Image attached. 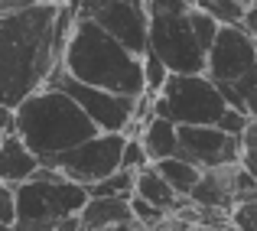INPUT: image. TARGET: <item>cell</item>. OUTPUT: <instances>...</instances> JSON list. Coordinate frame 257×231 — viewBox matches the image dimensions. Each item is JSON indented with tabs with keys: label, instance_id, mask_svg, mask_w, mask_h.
<instances>
[{
	"label": "cell",
	"instance_id": "cell-1",
	"mask_svg": "<svg viewBox=\"0 0 257 231\" xmlns=\"http://www.w3.org/2000/svg\"><path fill=\"white\" fill-rule=\"evenodd\" d=\"M75 0H43L0 10V104L17 107L43 88L62 62V43L75 20Z\"/></svg>",
	"mask_w": 257,
	"mask_h": 231
},
{
	"label": "cell",
	"instance_id": "cell-2",
	"mask_svg": "<svg viewBox=\"0 0 257 231\" xmlns=\"http://www.w3.org/2000/svg\"><path fill=\"white\" fill-rule=\"evenodd\" d=\"M62 69L78 81L107 88V91L131 94V98L147 94L144 56L127 49L114 33H107L91 17L75 13L62 43Z\"/></svg>",
	"mask_w": 257,
	"mask_h": 231
},
{
	"label": "cell",
	"instance_id": "cell-3",
	"mask_svg": "<svg viewBox=\"0 0 257 231\" xmlns=\"http://www.w3.org/2000/svg\"><path fill=\"white\" fill-rule=\"evenodd\" d=\"M13 131L33 147V153L49 163L56 153L101 134L98 121L59 85H43L13 107Z\"/></svg>",
	"mask_w": 257,
	"mask_h": 231
},
{
	"label": "cell",
	"instance_id": "cell-4",
	"mask_svg": "<svg viewBox=\"0 0 257 231\" xmlns=\"http://www.w3.org/2000/svg\"><path fill=\"white\" fill-rule=\"evenodd\" d=\"M91 199L85 182L56 166H39L17 186V231H69L82 228V208Z\"/></svg>",
	"mask_w": 257,
	"mask_h": 231
},
{
	"label": "cell",
	"instance_id": "cell-5",
	"mask_svg": "<svg viewBox=\"0 0 257 231\" xmlns=\"http://www.w3.org/2000/svg\"><path fill=\"white\" fill-rule=\"evenodd\" d=\"M208 75L225 101L257 118V36L241 23H221L208 49Z\"/></svg>",
	"mask_w": 257,
	"mask_h": 231
},
{
	"label": "cell",
	"instance_id": "cell-6",
	"mask_svg": "<svg viewBox=\"0 0 257 231\" xmlns=\"http://www.w3.org/2000/svg\"><path fill=\"white\" fill-rule=\"evenodd\" d=\"M150 4V49L170 72H208V49L192 23V0H147Z\"/></svg>",
	"mask_w": 257,
	"mask_h": 231
},
{
	"label": "cell",
	"instance_id": "cell-7",
	"mask_svg": "<svg viewBox=\"0 0 257 231\" xmlns=\"http://www.w3.org/2000/svg\"><path fill=\"white\" fill-rule=\"evenodd\" d=\"M225 111L228 101L208 72H173L163 91L153 94V114L176 124H218Z\"/></svg>",
	"mask_w": 257,
	"mask_h": 231
},
{
	"label": "cell",
	"instance_id": "cell-8",
	"mask_svg": "<svg viewBox=\"0 0 257 231\" xmlns=\"http://www.w3.org/2000/svg\"><path fill=\"white\" fill-rule=\"evenodd\" d=\"M124 147H127V131H101L82 144L56 153L46 166H56L65 176L91 186V182L104 179L124 166Z\"/></svg>",
	"mask_w": 257,
	"mask_h": 231
},
{
	"label": "cell",
	"instance_id": "cell-9",
	"mask_svg": "<svg viewBox=\"0 0 257 231\" xmlns=\"http://www.w3.org/2000/svg\"><path fill=\"white\" fill-rule=\"evenodd\" d=\"M75 13L98 20L137 56L150 49V4L147 0H75Z\"/></svg>",
	"mask_w": 257,
	"mask_h": 231
},
{
	"label": "cell",
	"instance_id": "cell-10",
	"mask_svg": "<svg viewBox=\"0 0 257 231\" xmlns=\"http://www.w3.org/2000/svg\"><path fill=\"white\" fill-rule=\"evenodd\" d=\"M46 85H59L98 121L101 131H131L134 118H137V98L131 94H117V91H107V88L98 85H88V81H78L75 75L62 69V62L56 65V72L49 75Z\"/></svg>",
	"mask_w": 257,
	"mask_h": 231
},
{
	"label": "cell",
	"instance_id": "cell-11",
	"mask_svg": "<svg viewBox=\"0 0 257 231\" xmlns=\"http://www.w3.org/2000/svg\"><path fill=\"white\" fill-rule=\"evenodd\" d=\"M179 153L202 169L241 160V137L221 131L218 124H179Z\"/></svg>",
	"mask_w": 257,
	"mask_h": 231
},
{
	"label": "cell",
	"instance_id": "cell-12",
	"mask_svg": "<svg viewBox=\"0 0 257 231\" xmlns=\"http://www.w3.org/2000/svg\"><path fill=\"white\" fill-rule=\"evenodd\" d=\"M82 228L104 231V228H140L134 205L127 195H91L82 208Z\"/></svg>",
	"mask_w": 257,
	"mask_h": 231
},
{
	"label": "cell",
	"instance_id": "cell-13",
	"mask_svg": "<svg viewBox=\"0 0 257 231\" xmlns=\"http://www.w3.org/2000/svg\"><path fill=\"white\" fill-rule=\"evenodd\" d=\"M234 173L238 163H221L202 173V179L195 182V189L189 192L192 205H208V208H234Z\"/></svg>",
	"mask_w": 257,
	"mask_h": 231
},
{
	"label": "cell",
	"instance_id": "cell-14",
	"mask_svg": "<svg viewBox=\"0 0 257 231\" xmlns=\"http://www.w3.org/2000/svg\"><path fill=\"white\" fill-rule=\"evenodd\" d=\"M39 166H43V160L33 153V147L26 144L17 131H7V137L0 140V179L20 186V182H26Z\"/></svg>",
	"mask_w": 257,
	"mask_h": 231
},
{
	"label": "cell",
	"instance_id": "cell-15",
	"mask_svg": "<svg viewBox=\"0 0 257 231\" xmlns=\"http://www.w3.org/2000/svg\"><path fill=\"white\" fill-rule=\"evenodd\" d=\"M140 137H144L147 153H150V160H153V163L179 153V124H176L173 118L153 114L147 124H140Z\"/></svg>",
	"mask_w": 257,
	"mask_h": 231
},
{
	"label": "cell",
	"instance_id": "cell-16",
	"mask_svg": "<svg viewBox=\"0 0 257 231\" xmlns=\"http://www.w3.org/2000/svg\"><path fill=\"white\" fill-rule=\"evenodd\" d=\"M137 195L150 199L153 205L166 208V212H176V208L182 205V195L176 192L173 182L157 169V163H147V166L137 169Z\"/></svg>",
	"mask_w": 257,
	"mask_h": 231
},
{
	"label": "cell",
	"instance_id": "cell-17",
	"mask_svg": "<svg viewBox=\"0 0 257 231\" xmlns=\"http://www.w3.org/2000/svg\"><path fill=\"white\" fill-rule=\"evenodd\" d=\"M157 169L173 182V189H176L179 195H189V192H192L195 182H199V179H202V173H205L199 163H192L189 156H182V153L166 156V160H157Z\"/></svg>",
	"mask_w": 257,
	"mask_h": 231
},
{
	"label": "cell",
	"instance_id": "cell-18",
	"mask_svg": "<svg viewBox=\"0 0 257 231\" xmlns=\"http://www.w3.org/2000/svg\"><path fill=\"white\" fill-rule=\"evenodd\" d=\"M88 192H91V195H127V199H131V195L137 192V169L120 166L117 173H111V176H104V179L91 182Z\"/></svg>",
	"mask_w": 257,
	"mask_h": 231
},
{
	"label": "cell",
	"instance_id": "cell-19",
	"mask_svg": "<svg viewBox=\"0 0 257 231\" xmlns=\"http://www.w3.org/2000/svg\"><path fill=\"white\" fill-rule=\"evenodd\" d=\"M199 10L212 13L218 23H241V17H244L247 7L241 4V0H192Z\"/></svg>",
	"mask_w": 257,
	"mask_h": 231
},
{
	"label": "cell",
	"instance_id": "cell-20",
	"mask_svg": "<svg viewBox=\"0 0 257 231\" xmlns=\"http://www.w3.org/2000/svg\"><path fill=\"white\" fill-rule=\"evenodd\" d=\"M131 205H134V215H137L140 228H163L166 218L173 215V212H166V208L153 205L150 199H144V195H137V192L131 195Z\"/></svg>",
	"mask_w": 257,
	"mask_h": 231
},
{
	"label": "cell",
	"instance_id": "cell-21",
	"mask_svg": "<svg viewBox=\"0 0 257 231\" xmlns=\"http://www.w3.org/2000/svg\"><path fill=\"white\" fill-rule=\"evenodd\" d=\"M144 72H147V91H150V94H160V91H163V85H166V78L173 75L170 65H166L153 49L144 52Z\"/></svg>",
	"mask_w": 257,
	"mask_h": 231
},
{
	"label": "cell",
	"instance_id": "cell-22",
	"mask_svg": "<svg viewBox=\"0 0 257 231\" xmlns=\"http://www.w3.org/2000/svg\"><path fill=\"white\" fill-rule=\"evenodd\" d=\"M0 228H17V186L0 179Z\"/></svg>",
	"mask_w": 257,
	"mask_h": 231
},
{
	"label": "cell",
	"instance_id": "cell-23",
	"mask_svg": "<svg viewBox=\"0 0 257 231\" xmlns=\"http://www.w3.org/2000/svg\"><path fill=\"white\" fill-rule=\"evenodd\" d=\"M147 163H153V160H150V153H147V144H144V137H140V134H127V147H124V166H127V169H140V166H147Z\"/></svg>",
	"mask_w": 257,
	"mask_h": 231
},
{
	"label": "cell",
	"instance_id": "cell-24",
	"mask_svg": "<svg viewBox=\"0 0 257 231\" xmlns=\"http://www.w3.org/2000/svg\"><path fill=\"white\" fill-rule=\"evenodd\" d=\"M238 163L257 176V118L247 124V131L241 134V160Z\"/></svg>",
	"mask_w": 257,
	"mask_h": 231
},
{
	"label": "cell",
	"instance_id": "cell-25",
	"mask_svg": "<svg viewBox=\"0 0 257 231\" xmlns=\"http://www.w3.org/2000/svg\"><path fill=\"white\" fill-rule=\"evenodd\" d=\"M247 199H257V176L238 163V173H234V205L247 202Z\"/></svg>",
	"mask_w": 257,
	"mask_h": 231
},
{
	"label": "cell",
	"instance_id": "cell-26",
	"mask_svg": "<svg viewBox=\"0 0 257 231\" xmlns=\"http://www.w3.org/2000/svg\"><path fill=\"white\" fill-rule=\"evenodd\" d=\"M231 225L241 228V231H257V199L238 202L231 208Z\"/></svg>",
	"mask_w": 257,
	"mask_h": 231
},
{
	"label": "cell",
	"instance_id": "cell-27",
	"mask_svg": "<svg viewBox=\"0 0 257 231\" xmlns=\"http://www.w3.org/2000/svg\"><path fill=\"white\" fill-rule=\"evenodd\" d=\"M251 121H254V118H251L247 111H238V107L228 104V111L221 114L218 127H221V131H228V134H238V137H241V134L247 131V124H251Z\"/></svg>",
	"mask_w": 257,
	"mask_h": 231
},
{
	"label": "cell",
	"instance_id": "cell-28",
	"mask_svg": "<svg viewBox=\"0 0 257 231\" xmlns=\"http://www.w3.org/2000/svg\"><path fill=\"white\" fill-rule=\"evenodd\" d=\"M241 26H244L247 33H254V36H257V0H254V4H247L244 17H241Z\"/></svg>",
	"mask_w": 257,
	"mask_h": 231
},
{
	"label": "cell",
	"instance_id": "cell-29",
	"mask_svg": "<svg viewBox=\"0 0 257 231\" xmlns=\"http://www.w3.org/2000/svg\"><path fill=\"white\" fill-rule=\"evenodd\" d=\"M7 131H13V107L0 104V140L7 137Z\"/></svg>",
	"mask_w": 257,
	"mask_h": 231
},
{
	"label": "cell",
	"instance_id": "cell-30",
	"mask_svg": "<svg viewBox=\"0 0 257 231\" xmlns=\"http://www.w3.org/2000/svg\"><path fill=\"white\" fill-rule=\"evenodd\" d=\"M33 4H43V0H4V10H20V7H33Z\"/></svg>",
	"mask_w": 257,
	"mask_h": 231
},
{
	"label": "cell",
	"instance_id": "cell-31",
	"mask_svg": "<svg viewBox=\"0 0 257 231\" xmlns=\"http://www.w3.org/2000/svg\"><path fill=\"white\" fill-rule=\"evenodd\" d=\"M241 4H244V7H247V4H254V0H241Z\"/></svg>",
	"mask_w": 257,
	"mask_h": 231
},
{
	"label": "cell",
	"instance_id": "cell-32",
	"mask_svg": "<svg viewBox=\"0 0 257 231\" xmlns=\"http://www.w3.org/2000/svg\"><path fill=\"white\" fill-rule=\"evenodd\" d=\"M0 10H4V0H0Z\"/></svg>",
	"mask_w": 257,
	"mask_h": 231
}]
</instances>
